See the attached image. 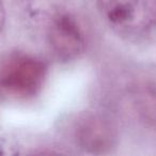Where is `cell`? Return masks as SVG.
<instances>
[{"label": "cell", "mask_w": 156, "mask_h": 156, "mask_svg": "<svg viewBox=\"0 0 156 156\" xmlns=\"http://www.w3.org/2000/svg\"><path fill=\"white\" fill-rule=\"evenodd\" d=\"M108 25L120 35L139 37L156 27V0H96Z\"/></svg>", "instance_id": "6da1fadb"}, {"label": "cell", "mask_w": 156, "mask_h": 156, "mask_svg": "<svg viewBox=\"0 0 156 156\" xmlns=\"http://www.w3.org/2000/svg\"><path fill=\"white\" fill-rule=\"evenodd\" d=\"M46 78L43 61L24 52H15L0 65V87L16 98H28L37 95Z\"/></svg>", "instance_id": "7a4b0ae2"}, {"label": "cell", "mask_w": 156, "mask_h": 156, "mask_svg": "<svg viewBox=\"0 0 156 156\" xmlns=\"http://www.w3.org/2000/svg\"><path fill=\"white\" fill-rule=\"evenodd\" d=\"M72 135L78 147L92 154L107 153L115 143V132L111 123L94 112L78 115L72 124Z\"/></svg>", "instance_id": "3957f363"}, {"label": "cell", "mask_w": 156, "mask_h": 156, "mask_svg": "<svg viewBox=\"0 0 156 156\" xmlns=\"http://www.w3.org/2000/svg\"><path fill=\"white\" fill-rule=\"evenodd\" d=\"M48 40L54 54L62 61H69L83 54L86 39L80 26L69 13H59L48 27Z\"/></svg>", "instance_id": "277c9868"}, {"label": "cell", "mask_w": 156, "mask_h": 156, "mask_svg": "<svg viewBox=\"0 0 156 156\" xmlns=\"http://www.w3.org/2000/svg\"><path fill=\"white\" fill-rule=\"evenodd\" d=\"M138 106L141 115L151 123L156 124V89L151 88L142 91L139 94Z\"/></svg>", "instance_id": "5b68a950"}, {"label": "cell", "mask_w": 156, "mask_h": 156, "mask_svg": "<svg viewBox=\"0 0 156 156\" xmlns=\"http://www.w3.org/2000/svg\"><path fill=\"white\" fill-rule=\"evenodd\" d=\"M5 9H3V5L1 0H0V32L2 30L3 25H5Z\"/></svg>", "instance_id": "8992f818"}]
</instances>
